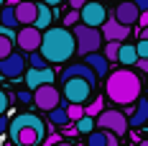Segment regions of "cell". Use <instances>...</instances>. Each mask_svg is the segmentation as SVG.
Instances as JSON below:
<instances>
[{
	"mask_svg": "<svg viewBox=\"0 0 148 146\" xmlns=\"http://www.w3.org/2000/svg\"><path fill=\"white\" fill-rule=\"evenodd\" d=\"M56 144H61V136H59V133H51V136H49L41 146H56Z\"/></svg>",
	"mask_w": 148,
	"mask_h": 146,
	"instance_id": "33",
	"label": "cell"
},
{
	"mask_svg": "<svg viewBox=\"0 0 148 146\" xmlns=\"http://www.w3.org/2000/svg\"><path fill=\"white\" fill-rule=\"evenodd\" d=\"M84 5H87V0H69V8L72 10H82Z\"/></svg>",
	"mask_w": 148,
	"mask_h": 146,
	"instance_id": "34",
	"label": "cell"
},
{
	"mask_svg": "<svg viewBox=\"0 0 148 146\" xmlns=\"http://www.w3.org/2000/svg\"><path fill=\"white\" fill-rule=\"evenodd\" d=\"M74 39H77V51L82 54V57H87V54H95V51H100L102 49V31L92 28V26H84V23H77L74 26Z\"/></svg>",
	"mask_w": 148,
	"mask_h": 146,
	"instance_id": "4",
	"label": "cell"
},
{
	"mask_svg": "<svg viewBox=\"0 0 148 146\" xmlns=\"http://www.w3.org/2000/svg\"><path fill=\"white\" fill-rule=\"evenodd\" d=\"M95 120H97V128L115 133L118 138H120V136H125L128 128H130V120H128V116H125L123 110H102Z\"/></svg>",
	"mask_w": 148,
	"mask_h": 146,
	"instance_id": "5",
	"label": "cell"
},
{
	"mask_svg": "<svg viewBox=\"0 0 148 146\" xmlns=\"http://www.w3.org/2000/svg\"><path fill=\"white\" fill-rule=\"evenodd\" d=\"M28 64L33 67V69H44V67H49V62H46V57L41 54V51H31L28 54Z\"/></svg>",
	"mask_w": 148,
	"mask_h": 146,
	"instance_id": "26",
	"label": "cell"
},
{
	"mask_svg": "<svg viewBox=\"0 0 148 146\" xmlns=\"http://www.w3.org/2000/svg\"><path fill=\"white\" fill-rule=\"evenodd\" d=\"M128 120H130L133 128H140L143 123H148V98H140L138 100V105L133 108V116L128 118Z\"/></svg>",
	"mask_w": 148,
	"mask_h": 146,
	"instance_id": "17",
	"label": "cell"
},
{
	"mask_svg": "<svg viewBox=\"0 0 148 146\" xmlns=\"http://www.w3.org/2000/svg\"><path fill=\"white\" fill-rule=\"evenodd\" d=\"M0 80H3V72H0Z\"/></svg>",
	"mask_w": 148,
	"mask_h": 146,
	"instance_id": "46",
	"label": "cell"
},
{
	"mask_svg": "<svg viewBox=\"0 0 148 146\" xmlns=\"http://www.w3.org/2000/svg\"><path fill=\"white\" fill-rule=\"evenodd\" d=\"M41 41H44V31H38L36 26H23V28L18 31V36H15V44L18 49H23V51H38L41 49Z\"/></svg>",
	"mask_w": 148,
	"mask_h": 146,
	"instance_id": "8",
	"label": "cell"
},
{
	"mask_svg": "<svg viewBox=\"0 0 148 146\" xmlns=\"http://www.w3.org/2000/svg\"><path fill=\"white\" fill-rule=\"evenodd\" d=\"M8 105H10V95H8L5 90H0V116H5Z\"/></svg>",
	"mask_w": 148,
	"mask_h": 146,
	"instance_id": "31",
	"label": "cell"
},
{
	"mask_svg": "<svg viewBox=\"0 0 148 146\" xmlns=\"http://www.w3.org/2000/svg\"><path fill=\"white\" fill-rule=\"evenodd\" d=\"M0 72H3V80H18L26 72V57L23 54H10V57L0 59Z\"/></svg>",
	"mask_w": 148,
	"mask_h": 146,
	"instance_id": "10",
	"label": "cell"
},
{
	"mask_svg": "<svg viewBox=\"0 0 148 146\" xmlns=\"http://www.w3.org/2000/svg\"><path fill=\"white\" fill-rule=\"evenodd\" d=\"M15 15H18V23L21 26H33L36 18H38V3L33 0H21L15 5Z\"/></svg>",
	"mask_w": 148,
	"mask_h": 146,
	"instance_id": "14",
	"label": "cell"
},
{
	"mask_svg": "<svg viewBox=\"0 0 148 146\" xmlns=\"http://www.w3.org/2000/svg\"><path fill=\"white\" fill-rule=\"evenodd\" d=\"M115 18H118L120 23H125V26H133L135 21L140 18V8L135 5V0L118 3V8H115Z\"/></svg>",
	"mask_w": 148,
	"mask_h": 146,
	"instance_id": "15",
	"label": "cell"
},
{
	"mask_svg": "<svg viewBox=\"0 0 148 146\" xmlns=\"http://www.w3.org/2000/svg\"><path fill=\"white\" fill-rule=\"evenodd\" d=\"M41 54L46 57V62L51 64H61L69 62L72 54L77 51V39L74 31L69 28H46L44 31V41H41Z\"/></svg>",
	"mask_w": 148,
	"mask_h": 146,
	"instance_id": "3",
	"label": "cell"
},
{
	"mask_svg": "<svg viewBox=\"0 0 148 146\" xmlns=\"http://www.w3.org/2000/svg\"><path fill=\"white\" fill-rule=\"evenodd\" d=\"M15 100L23 102V105H28V102H33V92H31V90H21V92L15 95Z\"/></svg>",
	"mask_w": 148,
	"mask_h": 146,
	"instance_id": "30",
	"label": "cell"
},
{
	"mask_svg": "<svg viewBox=\"0 0 148 146\" xmlns=\"http://www.w3.org/2000/svg\"><path fill=\"white\" fill-rule=\"evenodd\" d=\"M105 90H107V98L115 102V105H133L140 100V77L133 69H115V72L107 74L105 80Z\"/></svg>",
	"mask_w": 148,
	"mask_h": 146,
	"instance_id": "1",
	"label": "cell"
},
{
	"mask_svg": "<svg viewBox=\"0 0 148 146\" xmlns=\"http://www.w3.org/2000/svg\"><path fill=\"white\" fill-rule=\"evenodd\" d=\"M79 18H82V15H79V10H69V13L64 15V26H66V28H72V26H77V23H79Z\"/></svg>",
	"mask_w": 148,
	"mask_h": 146,
	"instance_id": "29",
	"label": "cell"
},
{
	"mask_svg": "<svg viewBox=\"0 0 148 146\" xmlns=\"http://www.w3.org/2000/svg\"><path fill=\"white\" fill-rule=\"evenodd\" d=\"M33 105L38 110H54L61 105V92L56 90V85H44V87L33 90Z\"/></svg>",
	"mask_w": 148,
	"mask_h": 146,
	"instance_id": "7",
	"label": "cell"
},
{
	"mask_svg": "<svg viewBox=\"0 0 148 146\" xmlns=\"http://www.w3.org/2000/svg\"><path fill=\"white\" fill-rule=\"evenodd\" d=\"M0 23H3V26H8V28L21 26V23H18V15H15V8H13V5H5V8L0 10Z\"/></svg>",
	"mask_w": 148,
	"mask_h": 146,
	"instance_id": "21",
	"label": "cell"
},
{
	"mask_svg": "<svg viewBox=\"0 0 148 146\" xmlns=\"http://www.w3.org/2000/svg\"><path fill=\"white\" fill-rule=\"evenodd\" d=\"M138 69H143V72H148V59H138Z\"/></svg>",
	"mask_w": 148,
	"mask_h": 146,
	"instance_id": "38",
	"label": "cell"
},
{
	"mask_svg": "<svg viewBox=\"0 0 148 146\" xmlns=\"http://www.w3.org/2000/svg\"><path fill=\"white\" fill-rule=\"evenodd\" d=\"M138 39H146L148 41V28H140V36H138Z\"/></svg>",
	"mask_w": 148,
	"mask_h": 146,
	"instance_id": "40",
	"label": "cell"
},
{
	"mask_svg": "<svg viewBox=\"0 0 148 146\" xmlns=\"http://www.w3.org/2000/svg\"><path fill=\"white\" fill-rule=\"evenodd\" d=\"M135 5L140 8V13H148V0H135Z\"/></svg>",
	"mask_w": 148,
	"mask_h": 146,
	"instance_id": "36",
	"label": "cell"
},
{
	"mask_svg": "<svg viewBox=\"0 0 148 146\" xmlns=\"http://www.w3.org/2000/svg\"><path fill=\"white\" fill-rule=\"evenodd\" d=\"M72 77H84L87 82H92V85H97V74H95V69L89 67V64H84V62H77V64H69L64 72H61V82H66V80H72Z\"/></svg>",
	"mask_w": 148,
	"mask_h": 146,
	"instance_id": "13",
	"label": "cell"
},
{
	"mask_svg": "<svg viewBox=\"0 0 148 146\" xmlns=\"http://www.w3.org/2000/svg\"><path fill=\"white\" fill-rule=\"evenodd\" d=\"M107 146H118V136H115V133H110V141H107Z\"/></svg>",
	"mask_w": 148,
	"mask_h": 146,
	"instance_id": "39",
	"label": "cell"
},
{
	"mask_svg": "<svg viewBox=\"0 0 148 146\" xmlns=\"http://www.w3.org/2000/svg\"><path fill=\"white\" fill-rule=\"evenodd\" d=\"M51 21H54V10H51V5H46V3H38V18H36V28L38 31H46L51 28Z\"/></svg>",
	"mask_w": 148,
	"mask_h": 146,
	"instance_id": "18",
	"label": "cell"
},
{
	"mask_svg": "<svg viewBox=\"0 0 148 146\" xmlns=\"http://www.w3.org/2000/svg\"><path fill=\"white\" fill-rule=\"evenodd\" d=\"M135 49H138V57H140V59H148V41H146V39H138Z\"/></svg>",
	"mask_w": 148,
	"mask_h": 146,
	"instance_id": "32",
	"label": "cell"
},
{
	"mask_svg": "<svg viewBox=\"0 0 148 146\" xmlns=\"http://www.w3.org/2000/svg\"><path fill=\"white\" fill-rule=\"evenodd\" d=\"M66 113H69V118H72L74 123H77L79 118L87 116V113H84V105H77V102H69V105H66Z\"/></svg>",
	"mask_w": 148,
	"mask_h": 146,
	"instance_id": "28",
	"label": "cell"
},
{
	"mask_svg": "<svg viewBox=\"0 0 148 146\" xmlns=\"http://www.w3.org/2000/svg\"><path fill=\"white\" fill-rule=\"evenodd\" d=\"M8 128H10V120L5 116H0V131H8Z\"/></svg>",
	"mask_w": 148,
	"mask_h": 146,
	"instance_id": "35",
	"label": "cell"
},
{
	"mask_svg": "<svg viewBox=\"0 0 148 146\" xmlns=\"http://www.w3.org/2000/svg\"><path fill=\"white\" fill-rule=\"evenodd\" d=\"M107 141H110V131H92L87 136V146H107Z\"/></svg>",
	"mask_w": 148,
	"mask_h": 146,
	"instance_id": "22",
	"label": "cell"
},
{
	"mask_svg": "<svg viewBox=\"0 0 148 146\" xmlns=\"http://www.w3.org/2000/svg\"><path fill=\"white\" fill-rule=\"evenodd\" d=\"M79 15H82V23L84 26L100 28V26H105V21H107V8H105L100 0H92V3H87L79 10Z\"/></svg>",
	"mask_w": 148,
	"mask_h": 146,
	"instance_id": "9",
	"label": "cell"
},
{
	"mask_svg": "<svg viewBox=\"0 0 148 146\" xmlns=\"http://www.w3.org/2000/svg\"><path fill=\"white\" fill-rule=\"evenodd\" d=\"M56 146H72V144H56Z\"/></svg>",
	"mask_w": 148,
	"mask_h": 146,
	"instance_id": "43",
	"label": "cell"
},
{
	"mask_svg": "<svg viewBox=\"0 0 148 146\" xmlns=\"http://www.w3.org/2000/svg\"><path fill=\"white\" fill-rule=\"evenodd\" d=\"M120 46H123L120 41H107V44L102 46V49H105L102 54L110 59V62H118V57H120Z\"/></svg>",
	"mask_w": 148,
	"mask_h": 146,
	"instance_id": "25",
	"label": "cell"
},
{
	"mask_svg": "<svg viewBox=\"0 0 148 146\" xmlns=\"http://www.w3.org/2000/svg\"><path fill=\"white\" fill-rule=\"evenodd\" d=\"M41 3H46V5H59L61 0H41Z\"/></svg>",
	"mask_w": 148,
	"mask_h": 146,
	"instance_id": "41",
	"label": "cell"
},
{
	"mask_svg": "<svg viewBox=\"0 0 148 146\" xmlns=\"http://www.w3.org/2000/svg\"><path fill=\"white\" fill-rule=\"evenodd\" d=\"M5 146H15V144H10V141H8V144H5Z\"/></svg>",
	"mask_w": 148,
	"mask_h": 146,
	"instance_id": "45",
	"label": "cell"
},
{
	"mask_svg": "<svg viewBox=\"0 0 148 146\" xmlns=\"http://www.w3.org/2000/svg\"><path fill=\"white\" fill-rule=\"evenodd\" d=\"M118 3H125V0H118Z\"/></svg>",
	"mask_w": 148,
	"mask_h": 146,
	"instance_id": "47",
	"label": "cell"
},
{
	"mask_svg": "<svg viewBox=\"0 0 148 146\" xmlns=\"http://www.w3.org/2000/svg\"><path fill=\"white\" fill-rule=\"evenodd\" d=\"M102 36L107 39V41H120V44H123V41L130 36V28H128L125 23H120L118 18L112 15V18H107V21H105V26H102Z\"/></svg>",
	"mask_w": 148,
	"mask_h": 146,
	"instance_id": "11",
	"label": "cell"
},
{
	"mask_svg": "<svg viewBox=\"0 0 148 146\" xmlns=\"http://www.w3.org/2000/svg\"><path fill=\"white\" fill-rule=\"evenodd\" d=\"M26 85H28V90H38V87H44V85H54V69H49V67L33 69L31 67L28 72H26Z\"/></svg>",
	"mask_w": 148,
	"mask_h": 146,
	"instance_id": "12",
	"label": "cell"
},
{
	"mask_svg": "<svg viewBox=\"0 0 148 146\" xmlns=\"http://www.w3.org/2000/svg\"><path fill=\"white\" fill-rule=\"evenodd\" d=\"M13 44H15V39L0 36V59H5V57H10V54H13Z\"/></svg>",
	"mask_w": 148,
	"mask_h": 146,
	"instance_id": "27",
	"label": "cell"
},
{
	"mask_svg": "<svg viewBox=\"0 0 148 146\" xmlns=\"http://www.w3.org/2000/svg\"><path fill=\"white\" fill-rule=\"evenodd\" d=\"M74 126H77V133H87V136H89V133L95 131L97 120H95V118H89V116H84V118H79V120H77Z\"/></svg>",
	"mask_w": 148,
	"mask_h": 146,
	"instance_id": "23",
	"label": "cell"
},
{
	"mask_svg": "<svg viewBox=\"0 0 148 146\" xmlns=\"http://www.w3.org/2000/svg\"><path fill=\"white\" fill-rule=\"evenodd\" d=\"M138 23H140L143 28H148V13H140V18H138Z\"/></svg>",
	"mask_w": 148,
	"mask_h": 146,
	"instance_id": "37",
	"label": "cell"
},
{
	"mask_svg": "<svg viewBox=\"0 0 148 146\" xmlns=\"http://www.w3.org/2000/svg\"><path fill=\"white\" fill-rule=\"evenodd\" d=\"M72 118L66 113V105H59V108H54V110H49V123L51 126H66Z\"/></svg>",
	"mask_w": 148,
	"mask_h": 146,
	"instance_id": "20",
	"label": "cell"
},
{
	"mask_svg": "<svg viewBox=\"0 0 148 146\" xmlns=\"http://www.w3.org/2000/svg\"><path fill=\"white\" fill-rule=\"evenodd\" d=\"M138 49H135L133 44H123L120 46V57H118V62L120 64H125V67H133V64H138Z\"/></svg>",
	"mask_w": 148,
	"mask_h": 146,
	"instance_id": "19",
	"label": "cell"
},
{
	"mask_svg": "<svg viewBox=\"0 0 148 146\" xmlns=\"http://www.w3.org/2000/svg\"><path fill=\"white\" fill-rule=\"evenodd\" d=\"M8 138L15 146H41L46 141V123L33 113H18L10 120Z\"/></svg>",
	"mask_w": 148,
	"mask_h": 146,
	"instance_id": "2",
	"label": "cell"
},
{
	"mask_svg": "<svg viewBox=\"0 0 148 146\" xmlns=\"http://www.w3.org/2000/svg\"><path fill=\"white\" fill-rule=\"evenodd\" d=\"M92 92H95V85L87 82L84 77H72V80L64 82V98H66V102L84 105L87 100H92Z\"/></svg>",
	"mask_w": 148,
	"mask_h": 146,
	"instance_id": "6",
	"label": "cell"
},
{
	"mask_svg": "<svg viewBox=\"0 0 148 146\" xmlns=\"http://www.w3.org/2000/svg\"><path fill=\"white\" fill-rule=\"evenodd\" d=\"M87 3H92V0H87Z\"/></svg>",
	"mask_w": 148,
	"mask_h": 146,
	"instance_id": "48",
	"label": "cell"
},
{
	"mask_svg": "<svg viewBox=\"0 0 148 146\" xmlns=\"http://www.w3.org/2000/svg\"><path fill=\"white\" fill-rule=\"evenodd\" d=\"M3 5H5V0H0V8H3Z\"/></svg>",
	"mask_w": 148,
	"mask_h": 146,
	"instance_id": "44",
	"label": "cell"
},
{
	"mask_svg": "<svg viewBox=\"0 0 148 146\" xmlns=\"http://www.w3.org/2000/svg\"><path fill=\"white\" fill-rule=\"evenodd\" d=\"M84 64H89L97 77H107V74H110V59L105 57V54H100V51L87 54V57H84Z\"/></svg>",
	"mask_w": 148,
	"mask_h": 146,
	"instance_id": "16",
	"label": "cell"
},
{
	"mask_svg": "<svg viewBox=\"0 0 148 146\" xmlns=\"http://www.w3.org/2000/svg\"><path fill=\"white\" fill-rule=\"evenodd\" d=\"M102 110H105V100H102V98H92V102L84 108V113H87L89 118H97Z\"/></svg>",
	"mask_w": 148,
	"mask_h": 146,
	"instance_id": "24",
	"label": "cell"
},
{
	"mask_svg": "<svg viewBox=\"0 0 148 146\" xmlns=\"http://www.w3.org/2000/svg\"><path fill=\"white\" fill-rule=\"evenodd\" d=\"M138 146H148V141H140V144H138Z\"/></svg>",
	"mask_w": 148,
	"mask_h": 146,
	"instance_id": "42",
	"label": "cell"
}]
</instances>
